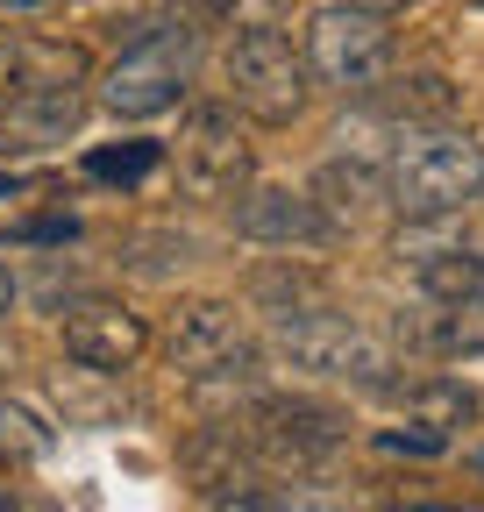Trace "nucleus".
Instances as JSON below:
<instances>
[{
	"label": "nucleus",
	"instance_id": "9",
	"mask_svg": "<svg viewBox=\"0 0 484 512\" xmlns=\"http://www.w3.org/2000/svg\"><path fill=\"white\" fill-rule=\"evenodd\" d=\"M86 121V93L72 79H22L0 114V157H43L65 150Z\"/></svg>",
	"mask_w": 484,
	"mask_h": 512
},
{
	"label": "nucleus",
	"instance_id": "6",
	"mask_svg": "<svg viewBox=\"0 0 484 512\" xmlns=\"http://www.w3.org/2000/svg\"><path fill=\"white\" fill-rule=\"evenodd\" d=\"M250 178H257V150L242 136L235 107L228 100L186 107V128H178V185L193 200H235Z\"/></svg>",
	"mask_w": 484,
	"mask_h": 512
},
{
	"label": "nucleus",
	"instance_id": "23",
	"mask_svg": "<svg viewBox=\"0 0 484 512\" xmlns=\"http://www.w3.org/2000/svg\"><path fill=\"white\" fill-rule=\"evenodd\" d=\"M22 86V43L8 36V29H0V100H8Z\"/></svg>",
	"mask_w": 484,
	"mask_h": 512
},
{
	"label": "nucleus",
	"instance_id": "13",
	"mask_svg": "<svg viewBox=\"0 0 484 512\" xmlns=\"http://www.w3.org/2000/svg\"><path fill=\"white\" fill-rule=\"evenodd\" d=\"M385 392L413 413V427H435L442 441L484 413V392H477V384H463V377H413V384H385Z\"/></svg>",
	"mask_w": 484,
	"mask_h": 512
},
{
	"label": "nucleus",
	"instance_id": "18",
	"mask_svg": "<svg viewBox=\"0 0 484 512\" xmlns=\"http://www.w3.org/2000/svg\"><path fill=\"white\" fill-rule=\"evenodd\" d=\"M456 86L442 79V72H413V79H399L392 93H385V114L392 121H442V114H456Z\"/></svg>",
	"mask_w": 484,
	"mask_h": 512
},
{
	"label": "nucleus",
	"instance_id": "3",
	"mask_svg": "<svg viewBox=\"0 0 484 512\" xmlns=\"http://www.w3.org/2000/svg\"><path fill=\"white\" fill-rule=\"evenodd\" d=\"M477 192H484V143L470 128H435L413 150H399L392 171H385V200L406 221H449Z\"/></svg>",
	"mask_w": 484,
	"mask_h": 512
},
{
	"label": "nucleus",
	"instance_id": "4",
	"mask_svg": "<svg viewBox=\"0 0 484 512\" xmlns=\"http://www.w3.org/2000/svg\"><path fill=\"white\" fill-rule=\"evenodd\" d=\"M193 64H200V29L193 22H171V29H143L129 50L107 64L100 79V107L121 121H150L171 114L193 86Z\"/></svg>",
	"mask_w": 484,
	"mask_h": 512
},
{
	"label": "nucleus",
	"instance_id": "2",
	"mask_svg": "<svg viewBox=\"0 0 484 512\" xmlns=\"http://www.w3.org/2000/svg\"><path fill=\"white\" fill-rule=\"evenodd\" d=\"M278 356L307 377H328V384H356V392H385L399 356L385 335H371L363 320L335 313V306H299V313H278Z\"/></svg>",
	"mask_w": 484,
	"mask_h": 512
},
{
	"label": "nucleus",
	"instance_id": "11",
	"mask_svg": "<svg viewBox=\"0 0 484 512\" xmlns=\"http://www.w3.org/2000/svg\"><path fill=\"white\" fill-rule=\"evenodd\" d=\"M235 235H250V242H328L335 221L314 207V192H285V185H242L235 192Z\"/></svg>",
	"mask_w": 484,
	"mask_h": 512
},
{
	"label": "nucleus",
	"instance_id": "15",
	"mask_svg": "<svg viewBox=\"0 0 484 512\" xmlns=\"http://www.w3.org/2000/svg\"><path fill=\"white\" fill-rule=\"evenodd\" d=\"M413 285L428 292L435 306L484 299V256H477V249H435V256H413Z\"/></svg>",
	"mask_w": 484,
	"mask_h": 512
},
{
	"label": "nucleus",
	"instance_id": "25",
	"mask_svg": "<svg viewBox=\"0 0 484 512\" xmlns=\"http://www.w3.org/2000/svg\"><path fill=\"white\" fill-rule=\"evenodd\" d=\"M15 313V278H8V264H0V320Z\"/></svg>",
	"mask_w": 484,
	"mask_h": 512
},
{
	"label": "nucleus",
	"instance_id": "20",
	"mask_svg": "<svg viewBox=\"0 0 484 512\" xmlns=\"http://www.w3.org/2000/svg\"><path fill=\"white\" fill-rule=\"evenodd\" d=\"M207 512H307V505L292 491H278V484H235V491L207 498Z\"/></svg>",
	"mask_w": 484,
	"mask_h": 512
},
{
	"label": "nucleus",
	"instance_id": "26",
	"mask_svg": "<svg viewBox=\"0 0 484 512\" xmlns=\"http://www.w3.org/2000/svg\"><path fill=\"white\" fill-rule=\"evenodd\" d=\"M392 512H463V505H392Z\"/></svg>",
	"mask_w": 484,
	"mask_h": 512
},
{
	"label": "nucleus",
	"instance_id": "21",
	"mask_svg": "<svg viewBox=\"0 0 484 512\" xmlns=\"http://www.w3.org/2000/svg\"><path fill=\"white\" fill-rule=\"evenodd\" d=\"M164 164V150L157 143H129V150H93L86 157V171L93 178H143V171H157Z\"/></svg>",
	"mask_w": 484,
	"mask_h": 512
},
{
	"label": "nucleus",
	"instance_id": "24",
	"mask_svg": "<svg viewBox=\"0 0 484 512\" xmlns=\"http://www.w3.org/2000/svg\"><path fill=\"white\" fill-rule=\"evenodd\" d=\"M356 8H371V15H399V8H420V0H356Z\"/></svg>",
	"mask_w": 484,
	"mask_h": 512
},
{
	"label": "nucleus",
	"instance_id": "8",
	"mask_svg": "<svg viewBox=\"0 0 484 512\" xmlns=\"http://www.w3.org/2000/svg\"><path fill=\"white\" fill-rule=\"evenodd\" d=\"M57 335H65V356L79 370H100V377L136 370L150 356V320L136 306H121V299H79V306H65Z\"/></svg>",
	"mask_w": 484,
	"mask_h": 512
},
{
	"label": "nucleus",
	"instance_id": "22",
	"mask_svg": "<svg viewBox=\"0 0 484 512\" xmlns=\"http://www.w3.org/2000/svg\"><path fill=\"white\" fill-rule=\"evenodd\" d=\"M378 448H392V456H435L442 434H435V427H413V434H378Z\"/></svg>",
	"mask_w": 484,
	"mask_h": 512
},
{
	"label": "nucleus",
	"instance_id": "17",
	"mask_svg": "<svg viewBox=\"0 0 484 512\" xmlns=\"http://www.w3.org/2000/svg\"><path fill=\"white\" fill-rule=\"evenodd\" d=\"M299 0H178V22H228V29H285Z\"/></svg>",
	"mask_w": 484,
	"mask_h": 512
},
{
	"label": "nucleus",
	"instance_id": "30",
	"mask_svg": "<svg viewBox=\"0 0 484 512\" xmlns=\"http://www.w3.org/2000/svg\"><path fill=\"white\" fill-rule=\"evenodd\" d=\"M477 200H484V192H477Z\"/></svg>",
	"mask_w": 484,
	"mask_h": 512
},
{
	"label": "nucleus",
	"instance_id": "1",
	"mask_svg": "<svg viewBox=\"0 0 484 512\" xmlns=\"http://www.w3.org/2000/svg\"><path fill=\"white\" fill-rule=\"evenodd\" d=\"M221 93L242 121L257 128H292L314 100V72L292 50L285 29H235V43L221 50Z\"/></svg>",
	"mask_w": 484,
	"mask_h": 512
},
{
	"label": "nucleus",
	"instance_id": "28",
	"mask_svg": "<svg viewBox=\"0 0 484 512\" xmlns=\"http://www.w3.org/2000/svg\"><path fill=\"white\" fill-rule=\"evenodd\" d=\"M477 470H484V448H477Z\"/></svg>",
	"mask_w": 484,
	"mask_h": 512
},
{
	"label": "nucleus",
	"instance_id": "27",
	"mask_svg": "<svg viewBox=\"0 0 484 512\" xmlns=\"http://www.w3.org/2000/svg\"><path fill=\"white\" fill-rule=\"evenodd\" d=\"M8 192H15V178H0V200H8Z\"/></svg>",
	"mask_w": 484,
	"mask_h": 512
},
{
	"label": "nucleus",
	"instance_id": "10",
	"mask_svg": "<svg viewBox=\"0 0 484 512\" xmlns=\"http://www.w3.org/2000/svg\"><path fill=\"white\" fill-rule=\"evenodd\" d=\"M150 342L164 349L171 370H186V377H207V370H221L228 356L250 349V342H242V313H235L228 299H178V306L164 313V335H150Z\"/></svg>",
	"mask_w": 484,
	"mask_h": 512
},
{
	"label": "nucleus",
	"instance_id": "19",
	"mask_svg": "<svg viewBox=\"0 0 484 512\" xmlns=\"http://www.w3.org/2000/svg\"><path fill=\"white\" fill-rule=\"evenodd\" d=\"M36 456H50V427H43V413L15 406V399H0V463H36Z\"/></svg>",
	"mask_w": 484,
	"mask_h": 512
},
{
	"label": "nucleus",
	"instance_id": "29",
	"mask_svg": "<svg viewBox=\"0 0 484 512\" xmlns=\"http://www.w3.org/2000/svg\"><path fill=\"white\" fill-rule=\"evenodd\" d=\"M477 8H484V0H477Z\"/></svg>",
	"mask_w": 484,
	"mask_h": 512
},
{
	"label": "nucleus",
	"instance_id": "7",
	"mask_svg": "<svg viewBox=\"0 0 484 512\" xmlns=\"http://www.w3.org/2000/svg\"><path fill=\"white\" fill-rule=\"evenodd\" d=\"M235 427L257 448V463H278V470H314L349 441V413L328 399H257L250 420Z\"/></svg>",
	"mask_w": 484,
	"mask_h": 512
},
{
	"label": "nucleus",
	"instance_id": "12",
	"mask_svg": "<svg viewBox=\"0 0 484 512\" xmlns=\"http://www.w3.org/2000/svg\"><path fill=\"white\" fill-rule=\"evenodd\" d=\"M178 463H186V477H193L207 498H221V491H235V484H257V470H264V463H257V448L235 434V420H228V427L193 434Z\"/></svg>",
	"mask_w": 484,
	"mask_h": 512
},
{
	"label": "nucleus",
	"instance_id": "14",
	"mask_svg": "<svg viewBox=\"0 0 484 512\" xmlns=\"http://www.w3.org/2000/svg\"><path fill=\"white\" fill-rule=\"evenodd\" d=\"M371 200H385V171H378L371 157H328V164L314 171V207H321L328 221L363 214Z\"/></svg>",
	"mask_w": 484,
	"mask_h": 512
},
{
	"label": "nucleus",
	"instance_id": "5",
	"mask_svg": "<svg viewBox=\"0 0 484 512\" xmlns=\"http://www.w3.org/2000/svg\"><path fill=\"white\" fill-rule=\"evenodd\" d=\"M392 50H399V36H392V15H371V8H356V0H335V8H321L314 15V29H307V72H314V86H335V93H378L385 86V72H392Z\"/></svg>",
	"mask_w": 484,
	"mask_h": 512
},
{
	"label": "nucleus",
	"instance_id": "16",
	"mask_svg": "<svg viewBox=\"0 0 484 512\" xmlns=\"http://www.w3.org/2000/svg\"><path fill=\"white\" fill-rule=\"evenodd\" d=\"M420 349H435V356H484V299H456L442 306L428 328H413Z\"/></svg>",
	"mask_w": 484,
	"mask_h": 512
}]
</instances>
